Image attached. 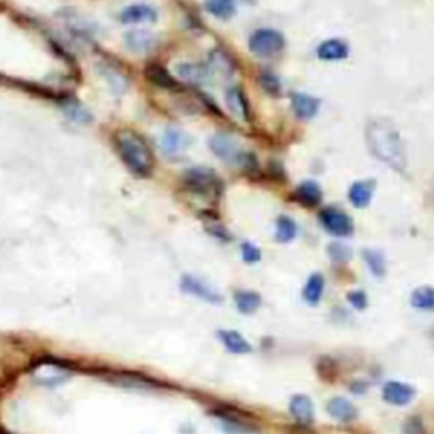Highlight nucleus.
<instances>
[{
  "label": "nucleus",
  "mask_w": 434,
  "mask_h": 434,
  "mask_svg": "<svg viewBox=\"0 0 434 434\" xmlns=\"http://www.w3.org/2000/svg\"><path fill=\"white\" fill-rule=\"evenodd\" d=\"M146 78L151 82L153 85L160 87L165 90H177L179 89V82L175 80L173 75H170L167 68H163L161 65H148L146 66Z\"/></svg>",
  "instance_id": "2eb2a0df"
},
{
  "label": "nucleus",
  "mask_w": 434,
  "mask_h": 434,
  "mask_svg": "<svg viewBox=\"0 0 434 434\" xmlns=\"http://www.w3.org/2000/svg\"><path fill=\"white\" fill-rule=\"evenodd\" d=\"M363 258H365V263L368 265L370 271L375 275V277H384L387 265L384 255L377 250H365L363 251Z\"/></svg>",
  "instance_id": "cd10ccee"
},
{
  "label": "nucleus",
  "mask_w": 434,
  "mask_h": 434,
  "mask_svg": "<svg viewBox=\"0 0 434 434\" xmlns=\"http://www.w3.org/2000/svg\"><path fill=\"white\" fill-rule=\"evenodd\" d=\"M184 185L188 192L202 197H217L223 190V184L212 170L197 167L185 172Z\"/></svg>",
  "instance_id": "7ed1b4c3"
},
{
  "label": "nucleus",
  "mask_w": 434,
  "mask_h": 434,
  "mask_svg": "<svg viewBox=\"0 0 434 434\" xmlns=\"http://www.w3.org/2000/svg\"><path fill=\"white\" fill-rule=\"evenodd\" d=\"M209 144H211L212 151H214L219 158H223V160L239 161V163H241L244 158H246V155H243V153L239 151L236 141L232 140V137L226 136V134H217V136L212 137Z\"/></svg>",
  "instance_id": "1a4fd4ad"
},
{
  "label": "nucleus",
  "mask_w": 434,
  "mask_h": 434,
  "mask_svg": "<svg viewBox=\"0 0 434 434\" xmlns=\"http://www.w3.org/2000/svg\"><path fill=\"white\" fill-rule=\"evenodd\" d=\"M188 143H190L188 137L181 131H179V129H168V131L163 134V137H161V149H163L165 155L172 156L184 151V149L188 146Z\"/></svg>",
  "instance_id": "dca6fc26"
},
{
  "label": "nucleus",
  "mask_w": 434,
  "mask_h": 434,
  "mask_svg": "<svg viewBox=\"0 0 434 434\" xmlns=\"http://www.w3.org/2000/svg\"><path fill=\"white\" fill-rule=\"evenodd\" d=\"M384 401L392 405H407L416 397V389L402 382H387L382 389Z\"/></svg>",
  "instance_id": "6e6552de"
},
{
  "label": "nucleus",
  "mask_w": 434,
  "mask_h": 434,
  "mask_svg": "<svg viewBox=\"0 0 434 434\" xmlns=\"http://www.w3.org/2000/svg\"><path fill=\"white\" fill-rule=\"evenodd\" d=\"M410 306L419 310H434V289L433 287H419L410 295Z\"/></svg>",
  "instance_id": "a878e982"
},
{
  "label": "nucleus",
  "mask_w": 434,
  "mask_h": 434,
  "mask_svg": "<svg viewBox=\"0 0 434 434\" xmlns=\"http://www.w3.org/2000/svg\"><path fill=\"white\" fill-rule=\"evenodd\" d=\"M290 414L301 424H310L314 421V404L307 396H294L290 401Z\"/></svg>",
  "instance_id": "ddd939ff"
},
{
  "label": "nucleus",
  "mask_w": 434,
  "mask_h": 434,
  "mask_svg": "<svg viewBox=\"0 0 434 434\" xmlns=\"http://www.w3.org/2000/svg\"><path fill=\"white\" fill-rule=\"evenodd\" d=\"M226 102L227 107H230V110L232 112V116H236L238 119L243 121H250V107H248L246 97H244V93L238 89V87L227 90Z\"/></svg>",
  "instance_id": "6ab92c4d"
},
{
  "label": "nucleus",
  "mask_w": 434,
  "mask_h": 434,
  "mask_svg": "<svg viewBox=\"0 0 434 434\" xmlns=\"http://www.w3.org/2000/svg\"><path fill=\"white\" fill-rule=\"evenodd\" d=\"M297 236V224L290 219V217L282 216L277 220V232H275V238L280 243H289Z\"/></svg>",
  "instance_id": "bb28decb"
},
{
  "label": "nucleus",
  "mask_w": 434,
  "mask_h": 434,
  "mask_svg": "<svg viewBox=\"0 0 434 434\" xmlns=\"http://www.w3.org/2000/svg\"><path fill=\"white\" fill-rule=\"evenodd\" d=\"M72 375V370L61 361L53 360V358H45V360L38 361L33 366V377L38 384L46 387L60 385L61 382H66Z\"/></svg>",
  "instance_id": "20e7f679"
},
{
  "label": "nucleus",
  "mask_w": 434,
  "mask_h": 434,
  "mask_svg": "<svg viewBox=\"0 0 434 434\" xmlns=\"http://www.w3.org/2000/svg\"><path fill=\"white\" fill-rule=\"evenodd\" d=\"M260 85H262L268 93H271V96H277V93H280V89H282L278 78L271 73L260 75Z\"/></svg>",
  "instance_id": "7c9ffc66"
},
{
  "label": "nucleus",
  "mask_w": 434,
  "mask_h": 434,
  "mask_svg": "<svg viewBox=\"0 0 434 434\" xmlns=\"http://www.w3.org/2000/svg\"><path fill=\"white\" fill-rule=\"evenodd\" d=\"M180 290L185 292V294L193 295V297L202 299L205 302L211 304H219L223 299H220V294L217 290L212 289L211 285L202 282L200 278L190 277V275H185L180 282Z\"/></svg>",
  "instance_id": "0eeeda50"
},
{
  "label": "nucleus",
  "mask_w": 434,
  "mask_h": 434,
  "mask_svg": "<svg viewBox=\"0 0 434 434\" xmlns=\"http://www.w3.org/2000/svg\"><path fill=\"white\" fill-rule=\"evenodd\" d=\"M285 46V39L275 29H260L250 38V50L256 57H274Z\"/></svg>",
  "instance_id": "39448f33"
},
{
  "label": "nucleus",
  "mask_w": 434,
  "mask_h": 434,
  "mask_svg": "<svg viewBox=\"0 0 434 434\" xmlns=\"http://www.w3.org/2000/svg\"><path fill=\"white\" fill-rule=\"evenodd\" d=\"M65 112L68 114L70 119L78 122V124H87V122L90 121V114L87 112L84 107H80V105H77V104L65 105Z\"/></svg>",
  "instance_id": "c756f323"
},
{
  "label": "nucleus",
  "mask_w": 434,
  "mask_h": 434,
  "mask_svg": "<svg viewBox=\"0 0 434 434\" xmlns=\"http://www.w3.org/2000/svg\"><path fill=\"white\" fill-rule=\"evenodd\" d=\"M234 302L241 314H253L255 310H258L260 306H262V297H260V294H256V292L241 290L234 295Z\"/></svg>",
  "instance_id": "5701e85b"
},
{
  "label": "nucleus",
  "mask_w": 434,
  "mask_h": 434,
  "mask_svg": "<svg viewBox=\"0 0 434 434\" xmlns=\"http://www.w3.org/2000/svg\"><path fill=\"white\" fill-rule=\"evenodd\" d=\"M366 143L377 160L389 167L402 170L405 167V153L401 136L387 122H370L366 128Z\"/></svg>",
  "instance_id": "f257e3e1"
},
{
  "label": "nucleus",
  "mask_w": 434,
  "mask_h": 434,
  "mask_svg": "<svg viewBox=\"0 0 434 434\" xmlns=\"http://www.w3.org/2000/svg\"><path fill=\"white\" fill-rule=\"evenodd\" d=\"M348 301L357 310H363L366 306H368V297H366V294L363 290L350 292V294H348Z\"/></svg>",
  "instance_id": "473e14b6"
},
{
  "label": "nucleus",
  "mask_w": 434,
  "mask_h": 434,
  "mask_svg": "<svg viewBox=\"0 0 434 434\" xmlns=\"http://www.w3.org/2000/svg\"><path fill=\"white\" fill-rule=\"evenodd\" d=\"M117 151L121 160L134 175L149 177L155 167L151 149L134 133H121L117 136Z\"/></svg>",
  "instance_id": "f03ea898"
},
{
  "label": "nucleus",
  "mask_w": 434,
  "mask_h": 434,
  "mask_svg": "<svg viewBox=\"0 0 434 434\" xmlns=\"http://www.w3.org/2000/svg\"><path fill=\"white\" fill-rule=\"evenodd\" d=\"M375 190V184L372 180H366V181H354L353 185L350 187L348 192V199L351 200V204L354 207H366L372 200Z\"/></svg>",
  "instance_id": "f3484780"
},
{
  "label": "nucleus",
  "mask_w": 434,
  "mask_h": 434,
  "mask_svg": "<svg viewBox=\"0 0 434 434\" xmlns=\"http://www.w3.org/2000/svg\"><path fill=\"white\" fill-rule=\"evenodd\" d=\"M295 197H297L299 202L307 205V207H313V205H317L322 200V192L315 181L307 180L299 185L297 190H295Z\"/></svg>",
  "instance_id": "412c9836"
},
{
  "label": "nucleus",
  "mask_w": 434,
  "mask_h": 434,
  "mask_svg": "<svg viewBox=\"0 0 434 434\" xmlns=\"http://www.w3.org/2000/svg\"><path fill=\"white\" fill-rule=\"evenodd\" d=\"M350 54V48L341 39H327L322 41L317 48V57L326 61H339L345 60Z\"/></svg>",
  "instance_id": "f8f14e48"
},
{
  "label": "nucleus",
  "mask_w": 434,
  "mask_h": 434,
  "mask_svg": "<svg viewBox=\"0 0 434 434\" xmlns=\"http://www.w3.org/2000/svg\"><path fill=\"white\" fill-rule=\"evenodd\" d=\"M205 9L220 21L231 19L236 13L234 0H205Z\"/></svg>",
  "instance_id": "393cba45"
},
{
  "label": "nucleus",
  "mask_w": 434,
  "mask_h": 434,
  "mask_svg": "<svg viewBox=\"0 0 434 434\" xmlns=\"http://www.w3.org/2000/svg\"><path fill=\"white\" fill-rule=\"evenodd\" d=\"M322 292H324V278L319 274L310 275L302 292L304 301L309 304V306H317L322 297Z\"/></svg>",
  "instance_id": "4be33fe9"
},
{
  "label": "nucleus",
  "mask_w": 434,
  "mask_h": 434,
  "mask_svg": "<svg viewBox=\"0 0 434 434\" xmlns=\"http://www.w3.org/2000/svg\"><path fill=\"white\" fill-rule=\"evenodd\" d=\"M177 73H179L180 80H187L190 84H205L209 72L200 65H193V63H184V65L177 66Z\"/></svg>",
  "instance_id": "b1692460"
},
{
  "label": "nucleus",
  "mask_w": 434,
  "mask_h": 434,
  "mask_svg": "<svg viewBox=\"0 0 434 434\" xmlns=\"http://www.w3.org/2000/svg\"><path fill=\"white\" fill-rule=\"evenodd\" d=\"M327 412L339 422H351L358 417V410L345 397H334L327 402Z\"/></svg>",
  "instance_id": "9d476101"
},
{
  "label": "nucleus",
  "mask_w": 434,
  "mask_h": 434,
  "mask_svg": "<svg viewBox=\"0 0 434 434\" xmlns=\"http://www.w3.org/2000/svg\"><path fill=\"white\" fill-rule=\"evenodd\" d=\"M292 109L301 119H310V117L317 114L319 100L310 96H306V93H294L292 96Z\"/></svg>",
  "instance_id": "a211bd4d"
},
{
  "label": "nucleus",
  "mask_w": 434,
  "mask_h": 434,
  "mask_svg": "<svg viewBox=\"0 0 434 434\" xmlns=\"http://www.w3.org/2000/svg\"><path fill=\"white\" fill-rule=\"evenodd\" d=\"M158 17L156 10L146 3H136L122 10L121 21L124 24H140V22H155Z\"/></svg>",
  "instance_id": "9b49d317"
},
{
  "label": "nucleus",
  "mask_w": 434,
  "mask_h": 434,
  "mask_svg": "<svg viewBox=\"0 0 434 434\" xmlns=\"http://www.w3.org/2000/svg\"><path fill=\"white\" fill-rule=\"evenodd\" d=\"M126 46L134 53H146V51L153 50V46L156 45V39L149 31L143 29H134L126 33Z\"/></svg>",
  "instance_id": "4468645a"
},
{
  "label": "nucleus",
  "mask_w": 434,
  "mask_h": 434,
  "mask_svg": "<svg viewBox=\"0 0 434 434\" xmlns=\"http://www.w3.org/2000/svg\"><path fill=\"white\" fill-rule=\"evenodd\" d=\"M241 253L243 260L246 263H258L260 260H262V251H260L253 243H243Z\"/></svg>",
  "instance_id": "2f4dec72"
},
{
  "label": "nucleus",
  "mask_w": 434,
  "mask_h": 434,
  "mask_svg": "<svg viewBox=\"0 0 434 434\" xmlns=\"http://www.w3.org/2000/svg\"><path fill=\"white\" fill-rule=\"evenodd\" d=\"M327 253H329L331 258L334 260V262H350L351 260V248L346 246V244L343 243H331L329 248H327Z\"/></svg>",
  "instance_id": "c85d7f7f"
},
{
  "label": "nucleus",
  "mask_w": 434,
  "mask_h": 434,
  "mask_svg": "<svg viewBox=\"0 0 434 434\" xmlns=\"http://www.w3.org/2000/svg\"><path fill=\"white\" fill-rule=\"evenodd\" d=\"M319 220H321L322 227L331 234L345 238L353 232V223H351L350 216L343 212L341 209L327 207L319 214Z\"/></svg>",
  "instance_id": "423d86ee"
},
{
  "label": "nucleus",
  "mask_w": 434,
  "mask_h": 434,
  "mask_svg": "<svg viewBox=\"0 0 434 434\" xmlns=\"http://www.w3.org/2000/svg\"><path fill=\"white\" fill-rule=\"evenodd\" d=\"M422 433V424L417 419H409L404 426V434H421Z\"/></svg>",
  "instance_id": "72a5a7b5"
},
{
  "label": "nucleus",
  "mask_w": 434,
  "mask_h": 434,
  "mask_svg": "<svg viewBox=\"0 0 434 434\" xmlns=\"http://www.w3.org/2000/svg\"><path fill=\"white\" fill-rule=\"evenodd\" d=\"M219 339L231 353L234 354H246L251 353V345L244 339L243 334L238 331H219Z\"/></svg>",
  "instance_id": "aec40b11"
}]
</instances>
